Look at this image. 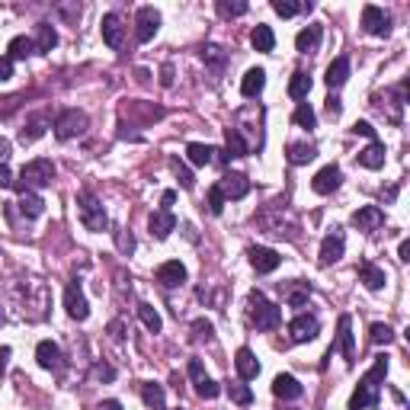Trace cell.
<instances>
[{
	"label": "cell",
	"mask_w": 410,
	"mask_h": 410,
	"mask_svg": "<svg viewBox=\"0 0 410 410\" xmlns=\"http://www.w3.org/2000/svg\"><path fill=\"white\" fill-rule=\"evenodd\" d=\"M192 330H196V337H199V340H212V324H208V320H202V318H199L196 324H192Z\"/></svg>",
	"instance_id": "49"
},
{
	"label": "cell",
	"mask_w": 410,
	"mask_h": 410,
	"mask_svg": "<svg viewBox=\"0 0 410 410\" xmlns=\"http://www.w3.org/2000/svg\"><path fill=\"white\" fill-rule=\"evenodd\" d=\"M247 260H250V266L257 269L260 276L276 273V269H279V263H282V257L273 250V247H250V250H247Z\"/></svg>",
	"instance_id": "14"
},
{
	"label": "cell",
	"mask_w": 410,
	"mask_h": 410,
	"mask_svg": "<svg viewBox=\"0 0 410 410\" xmlns=\"http://www.w3.org/2000/svg\"><path fill=\"white\" fill-rule=\"evenodd\" d=\"M369 340L379 343V346H381V343L388 346V343H395V330H391L388 324H372V327H369Z\"/></svg>",
	"instance_id": "45"
},
{
	"label": "cell",
	"mask_w": 410,
	"mask_h": 410,
	"mask_svg": "<svg viewBox=\"0 0 410 410\" xmlns=\"http://www.w3.org/2000/svg\"><path fill=\"white\" fill-rule=\"evenodd\" d=\"M77 205H80V225H84L87 231L99 234V231H106V228H109L106 208H103V202H99V199L93 196L90 190H84L80 196H77Z\"/></svg>",
	"instance_id": "3"
},
{
	"label": "cell",
	"mask_w": 410,
	"mask_h": 410,
	"mask_svg": "<svg viewBox=\"0 0 410 410\" xmlns=\"http://www.w3.org/2000/svg\"><path fill=\"white\" fill-rule=\"evenodd\" d=\"M87 129H90V119H87L84 109H64V113L55 119V138H58V141L80 138Z\"/></svg>",
	"instance_id": "5"
},
{
	"label": "cell",
	"mask_w": 410,
	"mask_h": 410,
	"mask_svg": "<svg viewBox=\"0 0 410 410\" xmlns=\"http://www.w3.org/2000/svg\"><path fill=\"white\" fill-rule=\"evenodd\" d=\"M10 356H13V350H10V346H0V375L7 372V362H10Z\"/></svg>",
	"instance_id": "57"
},
{
	"label": "cell",
	"mask_w": 410,
	"mask_h": 410,
	"mask_svg": "<svg viewBox=\"0 0 410 410\" xmlns=\"http://www.w3.org/2000/svg\"><path fill=\"white\" fill-rule=\"evenodd\" d=\"M340 183H343L340 167H337V164H327L324 170H318V174H314L311 190L318 192V196H330V192H337V190H340Z\"/></svg>",
	"instance_id": "13"
},
{
	"label": "cell",
	"mask_w": 410,
	"mask_h": 410,
	"mask_svg": "<svg viewBox=\"0 0 410 410\" xmlns=\"http://www.w3.org/2000/svg\"><path fill=\"white\" fill-rule=\"evenodd\" d=\"M64 308L74 320H87L90 318V304H87L84 292H80V282H68V289H64Z\"/></svg>",
	"instance_id": "11"
},
{
	"label": "cell",
	"mask_w": 410,
	"mask_h": 410,
	"mask_svg": "<svg viewBox=\"0 0 410 410\" xmlns=\"http://www.w3.org/2000/svg\"><path fill=\"white\" fill-rule=\"evenodd\" d=\"M353 225H356L359 231H379L381 225H385V212H381L379 205H362V208H356L353 212Z\"/></svg>",
	"instance_id": "17"
},
{
	"label": "cell",
	"mask_w": 410,
	"mask_h": 410,
	"mask_svg": "<svg viewBox=\"0 0 410 410\" xmlns=\"http://www.w3.org/2000/svg\"><path fill=\"white\" fill-rule=\"evenodd\" d=\"M10 77H13V58L0 55V80H10Z\"/></svg>",
	"instance_id": "51"
},
{
	"label": "cell",
	"mask_w": 410,
	"mask_h": 410,
	"mask_svg": "<svg viewBox=\"0 0 410 410\" xmlns=\"http://www.w3.org/2000/svg\"><path fill=\"white\" fill-rule=\"evenodd\" d=\"M151 234L157 237V241H167L170 237V231H176V215L174 212H167V208H157V212L151 215Z\"/></svg>",
	"instance_id": "22"
},
{
	"label": "cell",
	"mask_w": 410,
	"mask_h": 410,
	"mask_svg": "<svg viewBox=\"0 0 410 410\" xmlns=\"http://www.w3.org/2000/svg\"><path fill=\"white\" fill-rule=\"evenodd\" d=\"M160 202H164V208H167V212H170V205L176 202V192H174V190H167V192H164V196H160Z\"/></svg>",
	"instance_id": "58"
},
{
	"label": "cell",
	"mask_w": 410,
	"mask_h": 410,
	"mask_svg": "<svg viewBox=\"0 0 410 410\" xmlns=\"http://www.w3.org/2000/svg\"><path fill=\"white\" fill-rule=\"evenodd\" d=\"M320 32H324V29H320L318 23H314V26H308V29H302V32L295 36V48H298L302 55L318 52V45H320Z\"/></svg>",
	"instance_id": "32"
},
{
	"label": "cell",
	"mask_w": 410,
	"mask_h": 410,
	"mask_svg": "<svg viewBox=\"0 0 410 410\" xmlns=\"http://www.w3.org/2000/svg\"><path fill=\"white\" fill-rule=\"evenodd\" d=\"M115 243H119V250L122 253H132V250H135V237H132V234H125V231H115Z\"/></svg>",
	"instance_id": "48"
},
{
	"label": "cell",
	"mask_w": 410,
	"mask_h": 410,
	"mask_svg": "<svg viewBox=\"0 0 410 410\" xmlns=\"http://www.w3.org/2000/svg\"><path fill=\"white\" fill-rule=\"evenodd\" d=\"M20 212H23L26 218H38V215L45 212V202H42V196H36L32 190H23V186H20Z\"/></svg>",
	"instance_id": "33"
},
{
	"label": "cell",
	"mask_w": 410,
	"mask_h": 410,
	"mask_svg": "<svg viewBox=\"0 0 410 410\" xmlns=\"http://www.w3.org/2000/svg\"><path fill=\"white\" fill-rule=\"evenodd\" d=\"M109 337H113V340H122V337H125V324H122V320H113V324H109Z\"/></svg>",
	"instance_id": "56"
},
{
	"label": "cell",
	"mask_w": 410,
	"mask_h": 410,
	"mask_svg": "<svg viewBox=\"0 0 410 410\" xmlns=\"http://www.w3.org/2000/svg\"><path fill=\"white\" fill-rule=\"evenodd\" d=\"M99 410H122V404L119 401H103L99 404Z\"/></svg>",
	"instance_id": "61"
},
{
	"label": "cell",
	"mask_w": 410,
	"mask_h": 410,
	"mask_svg": "<svg viewBox=\"0 0 410 410\" xmlns=\"http://www.w3.org/2000/svg\"><path fill=\"white\" fill-rule=\"evenodd\" d=\"M308 93H311V77L304 74V71H295L289 80V97L292 99H308Z\"/></svg>",
	"instance_id": "37"
},
{
	"label": "cell",
	"mask_w": 410,
	"mask_h": 410,
	"mask_svg": "<svg viewBox=\"0 0 410 410\" xmlns=\"http://www.w3.org/2000/svg\"><path fill=\"white\" fill-rule=\"evenodd\" d=\"M314 157H318V148L314 145H295V141L289 145V164H295V167H302V164H308Z\"/></svg>",
	"instance_id": "39"
},
{
	"label": "cell",
	"mask_w": 410,
	"mask_h": 410,
	"mask_svg": "<svg viewBox=\"0 0 410 410\" xmlns=\"http://www.w3.org/2000/svg\"><path fill=\"white\" fill-rule=\"evenodd\" d=\"M343 250H346V234H343V228H334L324 237V243H320V253H318L320 266L337 263V260L343 257Z\"/></svg>",
	"instance_id": "10"
},
{
	"label": "cell",
	"mask_w": 410,
	"mask_h": 410,
	"mask_svg": "<svg viewBox=\"0 0 410 410\" xmlns=\"http://www.w3.org/2000/svg\"><path fill=\"white\" fill-rule=\"evenodd\" d=\"M250 45L257 48V52H273V48H276L273 29H269L266 23H257V26H253V32H250Z\"/></svg>",
	"instance_id": "34"
},
{
	"label": "cell",
	"mask_w": 410,
	"mask_h": 410,
	"mask_svg": "<svg viewBox=\"0 0 410 410\" xmlns=\"http://www.w3.org/2000/svg\"><path fill=\"white\" fill-rule=\"evenodd\" d=\"M138 318H141V324L151 330V334H160V327H164V320H160V314L154 311V304H148V302H141L138 304Z\"/></svg>",
	"instance_id": "38"
},
{
	"label": "cell",
	"mask_w": 410,
	"mask_h": 410,
	"mask_svg": "<svg viewBox=\"0 0 410 410\" xmlns=\"http://www.w3.org/2000/svg\"><path fill=\"white\" fill-rule=\"evenodd\" d=\"M397 257H401L404 263L410 260V241H401V247H397Z\"/></svg>",
	"instance_id": "59"
},
{
	"label": "cell",
	"mask_w": 410,
	"mask_h": 410,
	"mask_svg": "<svg viewBox=\"0 0 410 410\" xmlns=\"http://www.w3.org/2000/svg\"><path fill=\"white\" fill-rule=\"evenodd\" d=\"M160 87H174V64L160 68Z\"/></svg>",
	"instance_id": "54"
},
{
	"label": "cell",
	"mask_w": 410,
	"mask_h": 410,
	"mask_svg": "<svg viewBox=\"0 0 410 410\" xmlns=\"http://www.w3.org/2000/svg\"><path fill=\"white\" fill-rule=\"evenodd\" d=\"M170 170L176 174V180H180V186H183V190H192V186H196V176L190 174V167H186V164H180V157H174V160H170Z\"/></svg>",
	"instance_id": "43"
},
{
	"label": "cell",
	"mask_w": 410,
	"mask_h": 410,
	"mask_svg": "<svg viewBox=\"0 0 410 410\" xmlns=\"http://www.w3.org/2000/svg\"><path fill=\"white\" fill-rule=\"evenodd\" d=\"M160 29V13L154 7H141L135 13V38L138 42H151Z\"/></svg>",
	"instance_id": "9"
},
{
	"label": "cell",
	"mask_w": 410,
	"mask_h": 410,
	"mask_svg": "<svg viewBox=\"0 0 410 410\" xmlns=\"http://www.w3.org/2000/svg\"><path fill=\"white\" fill-rule=\"evenodd\" d=\"M7 186H13V174L7 164H0V190H7Z\"/></svg>",
	"instance_id": "55"
},
{
	"label": "cell",
	"mask_w": 410,
	"mask_h": 410,
	"mask_svg": "<svg viewBox=\"0 0 410 410\" xmlns=\"http://www.w3.org/2000/svg\"><path fill=\"white\" fill-rule=\"evenodd\" d=\"M225 202H228V199H225V192L218 190V183H215V186H208V196H205V205H208V212H212V215H221V212H225Z\"/></svg>",
	"instance_id": "44"
},
{
	"label": "cell",
	"mask_w": 410,
	"mask_h": 410,
	"mask_svg": "<svg viewBox=\"0 0 410 410\" xmlns=\"http://www.w3.org/2000/svg\"><path fill=\"white\" fill-rule=\"evenodd\" d=\"M263 87H266V71H263V68H250L247 74H243V80H241V93H243L247 99L260 97V93H263Z\"/></svg>",
	"instance_id": "29"
},
{
	"label": "cell",
	"mask_w": 410,
	"mask_h": 410,
	"mask_svg": "<svg viewBox=\"0 0 410 410\" xmlns=\"http://www.w3.org/2000/svg\"><path fill=\"white\" fill-rule=\"evenodd\" d=\"M7 157H10V141L7 138H0V164H3Z\"/></svg>",
	"instance_id": "60"
},
{
	"label": "cell",
	"mask_w": 410,
	"mask_h": 410,
	"mask_svg": "<svg viewBox=\"0 0 410 410\" xmlns=\"http://www.w3.org/2000/svg\"><path fill=\"white\" fill-rule=\"evenodd\" d=\"M356 273H359V282H362L369 292L385 289V269H381V266H375L372 260H362Z\"/></svg>",
	"instance_id": "20"
},
{
	"label": "cell",
	"mask_w": 410,
	"mask_h": 410,
	"mask_svg": "<svg viewBox=\"0 0 410 410\" xmlns=\"http://www.w3.org/2000/svg\"><path fill=\"white\" fill-rule=\"evenodd\" d=\"M45 129H48V119L45 115H36V119H29L26 129L20 132V141H23V145H32V141H38V138L45 135Z\"/></svg>",
	"instance_id": "35"
},
{
	"label": "cell",
	"mask_w": 410,
	"mask_h": 410,
	"mask_svg": "<svg viewBox=\"0 0 410 410\" xmlns=\"http://www.w3.org/2000/svg\"><path fill=\"white\" fill-rule=\"evenodd\" d=\"M356 164L365 170H381L385 167V145H381V141H372L369 148H362V151L356 154Z\"/></svg>",
	"instance_id": "24"
},
{
	"label": "cell",
	"mask_w": 410,
	"mask_h": 410,
	"mask_svg": "<svg viewBox=\"0 0 410 410\" xmlns=\"http://www.w3.org/2000/svg\"><path fill=\"white\" fill-rule=\"evenodd\" d=\"M302 381L295 379V375H289V372H282V375H276L273 379V395L276 397H282V401H295V397H302Z\"/></svg>",
	"instance_id": "19"
},
{
	"label": "cell",
	"mask_w": 410,
	"mask_h": 410,
	"mask_svg": "<svg viewBox=\"0 0 410 410\" xmlns=\"http://www.w3.org/2000/svg\"><path fill=\"white\" fill-rule=\"evenodd\" d=\"M343 113V103L337 97H327V115H330V119H337V115Z\"/></svg>",
	"instance_id": "53"
},
{
	"label": "cell",
	"mask_w": 410,
	"mask_h": 410,
	"mask_svg": "<svg viewBox=\"0 0 410 410\" xmlns=\"http://www.w3.org/2000/svg\"><path fill=\"white\" fill-rule=\"evenodd\" d=\"M362 29L369 32V36H388V32H391V16L381 7H375V3H365L362 7Z\"/></svg>",
	"instance_id": "8"
},
{
	"label": "cell",
	"mask_w": 410,
	"mask_h": 410,
	"mask_svg": "<svg viewBox=\"0 0 410 410\" xmlns=\"http://www.w3.org/2000/svg\"><path fill=\"white\" fill-rule=\"evenodd\" d=\"M273 10L282 16V20H292L295 13L304 10V3H295V0H273Z\"/></svg>",
	"instance_id": "46"
},
{
	"label": "cell",
	"mask_w": 410,
	"mask_h": 410,
	"mask_svg": "<svg viewBox=\"0 0 410 410\" xmlns=\"http://www.w3.org/2000/svg\"><path fill=\"white\" fill-rule=\"evenodd\" d=\"M186 372H190V381H192V388H196V395H199V397L212 401V397H218V395H221V385H218V381H212L208 375H205L202 359H190Z\"/></svg>",
	"instance_id": "6"
},
{
	"label": "cell",
	"mask_w": 410,
	"mask_h": 410,
	"mask_svg": "<svg viewBox=\"0 0 410 410\" xmlns=\"http://www.w3.org/2000/svg\"><path fill=\"white\" fill-rule=\"evenodd\" d=\"M154 279H157L164 289H176V285H183V282H186V266H183L180 260H167V263L157 266Z\"/></svg>",
	"instance_id": "15"
},
{
	"label": "cell",
	"mask_w": 410,
	"mask_h": 410,
	"mask_svg": "<svg viewBox=\"0 0 410 410\" xmlns=\"http://www.w3.org/2000/svg\"><path fill=\"white\" fill-rule=\"evenodd\" d=\"M202 61L205 64H212L215 71H221L225 68V61H228V55H225V48L221 45H205L202 48Z\"/></svg>",
	"instance_id": "42"
},
{
	"label": "cell",
	"mask_w": 410,
	"mask_h": 410,
	"mask_svg": "<svg viewBox=\"0 0 410 410\" xmlns=\"http://www.w3.org/2000/svg\"><path fill=\"white\" fill-rule=\"evenodd\" d=\"M138 395H141V401L148 404V410H164L167 407L164 385H157V381H141V385H138Z\"/></svg>",
	"instance_id": "23"
},
{
	"label": "cell",
	"mask_w": 410,
	"mask_h": 410,
	"mask_svg": "<svg viewBox=\"0 0 410 410\" xmlns=\"http://www.w3.org/2000/svg\"><path fill=\"white\" fill-rule=\"evenodd\" d=\"M7 55H10V58H13V61H20V58H29V55H36V42H32L29 36H16V38H10Z\"/></svg>",
	"instance_id": "36"
},
{
	"label": "cell",
	"mask_w": 410,
	"mask_h": 410,
	"mask_svg": "<svg viewBox=\"0 0 410 410\" xmlns=\"http://www.w3.org/2000/svg\"><path fill=\"white\" fill-rule=\"evenodd\" d=\"M228 395H231V401L241 404V407H250V404H253V391L243 385V381H231V385H228Z\"/></svg>",
	"instance_id": "40"
},
{
	"label": "cell",
	"mask_w": 410,
	"mask_h": 410,
	"mask_svg": "<svg viewBox=\"0 0 410 410\" xmlns=\"http://www.w3.org/2000/svg\"><path fill=\"white\" fill-rule=\"evenodd\" d=\"M337 346L343 350L346 365H356V343H353V320H350V314H340V320H337ZM337 346H334V350H337Z\"/></svg>",
	"instance_id": "12"
},
{
	"label": "cell",
	"mask_w": 410,
	"mask_h": 410,
	"mask_svg": "<svg viewBox=\"0 0 410 410\" xmlns=\"http://www.w3.org/2000/svg\"><path fill=\"white\" fill-rule=\"evenodd\" d=\"M97 379L99 381H113L115 379V369L109 362H97Z\"/></svg>",
	"instance_id": "52"
},
{
	"label": "cell",
	"mask_w": 410,
	"mask_h": 410,
	"mask_svg": "<svg viewBox=\"0 0 410 410\" xmlns=\"http://www.w3.org/2000/svg\"><path fill=\"white\" fill-rule=\"evenodd\" d=\"M353 132H356V135H365V138H372V141H379V138H375V129H372V122H365V119H359L356 125H353Z\"/></svg>",
	"instance_id": "50"
},
{
	"label": "cell",
	"mask_w": 410,
	"mask_h": 410,
	"mask_svg": "<svg viewBox=\"0 0 410 410\" xmlns=\"http://www.w3.org/2000/svg\"><path fill=\"white\" fill-rule=\"evenodd\" d=\"M0 324H3V314H0Z\"/></svg>",
	"instance_id": "62"
},
{
	"label": "cell",
	"mask_w": 410,
	"mask_h": 410,
	"mask_svg": "<svg viewBox=\"0 0 410 410\" xmlns=\"http://www.w3.org/2000/svg\"><path fill=\"white\" fill-rule=\"evenodd\" d=\"M292 119H295L298 129H314V125H318V115H314V109L308 106V103H298V106H295V115H292Z\"/></svg>",
	"instance_id": "41"
},
{
	"label": "cell",
	"mask_w": 410,
	"mask_h": 410,
	"mask_svg": "<svg viewBox=\"0 0 410 410\" xmlns=\"http://www.w3.org/2000/svg\"><path fill=\"white\" fill-rule=\"evenodd\" d=\"M327 87H330V90H337V87H343L346 84V80H350V58H334L330 61V68H327Z\"/></svg>",
	"instance_id": "27"
},
{
	"label": "cell",
	"mask_w": 410,
	"mask_h": 410,
	"mask_svg": "<svg viewBox=\"0 0 410 410\" xmlns=\"http://www.w3.org/2000/svg\"><path fill=\"white\" fill-rule=\"evenodd\" d=\"M32 42H36V55H48L55 45H58V32H55L52 23H38Z\"/></svg>",
	"instance_id": "30"
},
{
	"label": "cell",
	"mask_w": 410,
	"mask_h": 410,
	"mask_svg": "<svg viewBox=\"0 0 410 410\" xmlns=\"http://www.w3.org/2000/svg\"><path fill=\"white\" fill-rule=\"evenodd\" d=\"M218 13L221 16H243V13H247V3H243V0H234V3L218 0Z\"/></svg>",
	"instance_id": "47"
},
{
	"label": "cell",
	"mask_w": 410,
	"mask_h": 410,
	"mask_svg": "<svg viewBox=\"0 0 410 410\" xmlns=\"http://www.w3.org/2000/svg\"><path fill=\"white\" fill-rule=\"evenodd\" d=\"M308 298H311V285L308 282H285L282 285V302L289 304V308H304L308 304Z\"/></svg>",
	"instance_id": "21"
},
{
	"label": "cell",
	"mask_w": 410,
	"mask_h": 410,
	"mask_svg": "<svg viewBox=\"0 0 410 410\" xmlns=\"http://www.w3.org/2000/svg\"><path fill=\"white\" fill-rule=\"evenodd\" d=\"M385 375H388V356H375V365L362 375V381H359L356 391H353L350 410L379 407V395H381V385H385Z\"/></svg>",
	"instance_id": "1"
},
{
	"label": "cell",
	"mask_w": 410,
	"mask_h": 410,
	"mask_svg": "<svg viewBox=\"0 0 410 410\" xmlns=\"http://www.w3.org/2000/svg\"><path fill=\"white\" fill-rule=\"evenodd\" d=\"M218 190L225 192V199H243L250 192V180L243 174H225L218 180Z\"/></svg>",
	"instance_id": "18"
},
{
	"label": "cell",
	"mask_w": 410,
	"mask_h": 410,
	"mask_svg": "<svg viewBox=\"0 0 410 410\" xmlns=\"http://www.w3.org/2000/svg\"><path fill=\"white\" fill-rule=\"evenodd\" d=\"M320 334V320L314 314H295L289 324V340L292 343H311Z\"/></svg>",
	"instance_id": "7"
},
{
	"label": "cell",
	"mask_w": 410,
	"mask_h": 410,
	"mask_svg": "<svg viewBox=\"0 0 410 410\" xmlns=\"http://www.w3.org/2000/svg\"><path fill=\"white\" fill-rule=\"evenodd\" d=\"M99 26H103V42H106L109 48H122V16L106 13Z\"/></svg>",
	"instance_id": "28"
},
{
	"label": "cell",
	"mask_w": 410,
	"mask_h": 410,
	"mask_svg": "<svg viewBox=\"0 0 410 410\" xmlns=\"http://www.w3.org/2000/svg\"><path fill=\"white\" fill-rule=\"evenodd\" d=\"M225 141H228V145H225V154H228V160L231 157H247V154H250L247 138H243L241 132L234 129V125H231V129H225Z\"/></svg>",
	"instance_id": "31"
},
{
	"label": "cell",
	"mask_w": 410,
	"mask_h": 410,
	"mask_svg": "<svg viewBox=\"0 0 410 410\" xmlns=\"http://www.w3.org/2000/svg\"><path fill=\"white\" fill-rule=\"evenodd\" d=\"M247 302H250V324L257 327V330H276V327L282 324V308L269 302L260 289H253L250 295H247Z\"/></svg>",
	"instance_id": "2"
},
{
	"label": "cell",
	"mask_w": 410,
	"mask_h": 410,
	"mask_svg": "<svg viewBox=\"0 0 410 410\" xmlns=\"http://www.w3.org/2000/svg\"><path fill=\"white\" fill-rule=\"evenodd\" d=\"M186 157H190V164H196V167H208V164H215V157H218V148L202 145V141H190V145H186Z\"/></svg>",
	"instance_id": "26"
},
{
	"label": "cell",
	"mask_w": 410,
	"mask_h": 410,
	"mask_svg": "<svg viewBox=\"0 0 410 410\" xmlns=\"http://www.w3.org/2000/svg\"><path fill=\"white\" fill-rule=\"evenodd\" d=\"M36 359L42 369H48V372H61L64 369V356H61V346L52 340H42L36 346Z\"/></svg>",
	"instance_id": "16"
},
{
	"label": "cell",
	"mask_w": 410,
	"mask_h": 410,
	"mask_svg": "<svg viewBox=\"0 0 410 410\" xmlns=\"http://www.w3.org/2000/svg\"><path fill=\"white\" fill-rule=\"evenodd\" d=\"M234 365H237V375H241V381H250L260 375V362L257 356H253V350H247V346H241L234 356Z\"/></svg>",
	"instance_id": "25"
},
{
	"label": "cell",
	"mask_w": 410,
	"mask_h": 410,
	"mask_svg": "<svg viewBox=\"0 0 410 410\" xmlns=\"http://www.w3.org/2000/svg\"><path fill=\"white\" fill-rule=\"evenodd\" d=\"M20 186L23 190H42V186H48V183L55 180V164L48 157H36L29 160V164H23V170H20Z\"/></svg>",
	"instance_id": "4"
}]
</instances>
